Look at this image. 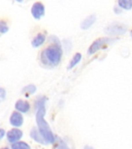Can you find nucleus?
Instances as JSON below:
<instances>
[{"instance_id":"nucleus-10","label":"nucleus","mask_w":132,"mask_h":149,"mask_svg":"<svg viewBox=\"0 0 132 149\" xmlns=\"http://www.w3.org/2000/svg\"><path fill=\"white\" fill-rule=\"evenodd\" d=\"M30 137H32L35 141L38 142L39 144H44V142H46V141L44 139V137H43V135L41 134V133L39 132V129L37 130L36 129L33 128V129L31 130V132H30Z\"/></svg>"},{"instance_id":"nucleus-3","label":"nucleus","mask_w":132,"mask_h":149,"mask_svg":"<svg viewBox=\"0 0 132 149\" xmlns=\"http://www.w3.org/2000/svg\"><path fill=\"white\" fill-rule=\"evenodd\" d=\"M116 40H117V39L113 38V37H101V38L97 39L95 41L93 42L92 44L90 46L89 50H88V54L90 55L94 54L99 50L103 48L104 46L113 44V42H115Z\"/></svg>"},{"instance_id":"nucleus-6","label":"nucleus","mask_w":132,"mask_h":149,"mask_svg":"<svg viewBox=\"0 0 132 149\" xmlns=\"http://www.w3.org/2000/svg\"><path fill=\"white\" fill-rule=\"evenodd\" d=\"M7 140L9 142L13 144L15 142L19 141L23 137V131L18 128H13L12 130H9L6 134Z\"/></svg>"},{"instance_id":"nucleus-4","label":"nucleus","mask_w":132,"mask_h":149,"mask_svg":"<svg viewBox=\"0 0 132 149\" xmlns=\"http://www.w3.org/2000/svg\"><path fill=\"white\" fill-rule=\"evenodd\" d=\"M127 26L124 25V24L116 23V24L108 26L105 29L104 32L106 33L107 34L111 35V36H118V35L125 33V32L127 31Z\"/></svg>"},{"instance_id":"nucleus-17","label":"nucleus","mask_w":132,"mask_h":149,"mask_svg":"<svg viewBox=\"0 0 132 149\" xmlns=\"http://www.w3.org/2000/svg\"><path fill=\"white\" fill-rule=\"evenodd\" d=\"M6 95V93L5 89L3 88H1V89H0V96H1V99H2V100H4Z\"/></svg>"},{"instance_id":"nucleus-19","label":"nucleus","mask_w":132,"mask_h":149,"mask_svg":"<svg viewBox=\"0 0 132 149\" xmlns=\"http://www.w3.org/2000/svg\"><path fill=\"white\" fill-rule=\"evenodd\" d=\"M15 1H16L17 2H22L23 0H15Z\"/></svg>"},{"instance_id":"nucleus-13","label":"nucleus","mask_w":132,"mask_h":149,"mask_svg":"<svg viewBox=\"0 0 132 149\" xmlns=\"http://www.w3.org/2000/svg\"><path fill=\"white\" fill-rule=\"evenodd\" d=\"M81 58H82V55H81V54L80 53H76L74 55L73 58H72V60L70 61V62H69V65L68 66V69H71L73 68H74L76 66L77 64H78L80 61Z\"/></svg>"},{"instance_id":"nucleus-7","label":"nucleus","mask_w":132,"mask_h":149,"mask_svg":"<svg viewBox=\"0 0 132 149\" xmlns=\"http://www.w3.org/2000/svg\"><path fill=\"white\" fill-rule=\"evenodd\" d=\"M9 122L11 123L12 126H13L15 127H19L23 125V116L21 114L20 112L15 111L11 114Z\"/></svg>"},{"instance_id":"nucleus-9","label":"nucleus","mask_w":132,"mask_h":149,"mask_svg":"<svg viewBox=\"0 0 132 149\" xmlns=\"http://www.w3.org/2000/svg\"><path fill=\"white\" fill-rule=\"evenodd\" d=\"M96 19H97V18H96V16H95L94 14L87 16V18L84 19V20L81 23V29H83V30H87L90 27H91L93 24L95 23Z\"/></svg>"},{"instance_id":"nucleus-5","label":"nucleus","mask_w":132,"mask_h":149,"mask_svg":"<svg viewBox=\"0 0 132 149\" xmlns=\"http://www.w3.org/2000/svg\"><path fill=\"white\" fill-rule=\"evenodd\" d=\"M31 13L36 19H39L45 14V6L40 2H35L31 8Z\"/></svg>"},{"instance_id":"nucleus-2","label":"nucleus","mask_w":132,"mask_h":149,"mask_svg":"<svg viewBox=\"0 0 132 149\" xmlns=\"http://www.w3.org/2000/svg\"><path fill=\"white\" fill-rule=\"evenodd\" d=\"M63 51L59 42L53 43L41 53V61L46 65L56 66L62 59Z\"/></svg>"},{"instance_id":"nucleus-18","label":"nucleus","mask_w":132,"mask_h":149,"mask_svg":"<svg viewBox=\"0 0 132 149\" xmlns=\"http://www.w3.org/2000/svg\"><path fill=\"white\" fill-rule=\"evenodd\" d=\"M5 133L6 132H5V130H3V129H1V130H0V138H1V139L4 137Z\"/></svg>"},{"instance_id":"nucleus-1","label":"nucleus","mask_w":132,"mask_h":149,"mask_svg":"<svg viewBox=\"0 0 132 149\" xmlns=\"http://www.w3.org/2000/svg\"><path fill=\"white\" fill-rule=\"evenodd\" d=\"M46 101V98L42 97L41 99L37 100L36 102V107L37 108L36 120L37 126H38L39 132L41 133L46 143L53 144L55 142V136L53 135L48 123L44 118V116L46 114V109H45Z\"/></svg>"},{"instance_id":"nucleus-8","label":"nucleus","mask_w":132,"mask_h":149,"mask_svg":"<svg viewBox=\"0 0 132 149\" xmlns=\"http://www.w3.org/2000/svg\"><path fill=\"white\" fill-rule=\"evenodd\" d=\"M15 108L17 111L20 112L22 113H25L30 109V105L25 100H19L15 104Z\"/></svg>"},{"instance_id":"nucleus-15","label":"nucleus","mask_w":132,"mask_h":149,"mask_svg":"<svg viewBox=\"0 0 132 149\" xmlns=\"http://www.w3.org/2000/svg\"><path fill=\"white\" fill-rule=\"evenodd\" d=\"M36 91V88L34 85H29V86H25V88H23V93L24 94H33Z\"/></svg>"},{"instance_id":"nucleus-12","label":"nucleus","mask_w":132,"mask_h":149,"mask_svg":"<svg viewBox=\"0 0 132 149\" xmlns=\"http://www.w3.org/2000/svg\"><path fill=\"white\" fill-rule=\"evenodd\" d=\"M118 6L125 10L132 9V0H118Z\"/></svg>"},{"instance_id":"nucleus-11","label":"nucleus","mask_w":132,"mask_h":149,"mask_svg":"<svg viewBox=\"0 0 132 149\" xmlns=\"http://www.w3.org/2000/svg\"><path fill=\"white\" fill-rule=\"evenodd\" d=\"M45 40H46V37H45V35L43 34V33H38V34L33 38L31 44H32V46L33 47H39L42 46V45L45 43Z\"/></svg>"},{"instance_id":"nucleus-20","label":"nucleus","mask_w":132,"mask_h":149,"mask_svg":"<svg viewBox=\"0 0 132 149\" xmlns=\"http://www.w3.org/2000/svg\"><path fill=\"white\" fill-rule=\"evenodd\" d=\"M131 37H132V30L131 31Z\"/></svg>"},{"instance_id":"nucleus-14","label":"nucleus","mask_w":132,"mask_h":149,"mask_svg":"<svg viewBox=\"0 0 132 149\" xmlns=\"http://www.w3.org/2000/svg\"><path fill=\"white\" fill-rule=\"evenodd\" d=\"M12 149H30V146L25 142L23 141H16L12 144Z\"/></svg>"},{"instance_id":"nucleus-16","label":"nucleus","mask_w":132,"mask_h":149,"mask_svg":"<svg viewBox=\"0 0 132 149\" xmlns=\"http://www.w3.org/2000/svg\"><path fill=\"white\" fill-rule=\"evenodd\" d=\"M8 30H9V27H8V26H7V23L4 21H1L0 22V32L1 33H5L8 32Z\"/></svg>"}]
</instances>
